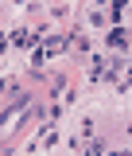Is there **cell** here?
<instances>
[{
  "label": "cell",
  "mask_w": 132,
  "mask_h": 156,
  "mask_svg": "<svg viewBox=\"0 0 132 156\" xmlns=\"http://www.w3.org/2000/svg\"><path fill=\"white\" fill-rule=\"evenodd\" d=\"M27 109H31V101H27V98H23V101H19V105H12V109H8V113L0 117V136H8V133H16V121H19V117H27Z\"/></svg>",
  "instance_id": "obj_1"
},
{
  "label": "cell",
  "mask_w": 132,
  "mask_h": 156,
  "mask_svg": "<svg viewBox=\"0 0 132 156\" xmlns=\"http://www.w3.org/2000/svg\"><path fill=\"white\" fill-rule=\"evenodd\" d=\"M109 43H113V47H124V31H120V27H113V35H109Z\"/></svg>",
  "instance_id": "obj_2"
}]
</instances>
